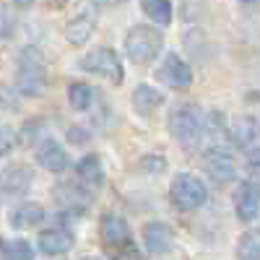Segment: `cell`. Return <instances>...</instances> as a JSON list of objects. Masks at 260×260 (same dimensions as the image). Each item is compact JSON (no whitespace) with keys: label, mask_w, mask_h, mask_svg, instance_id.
I'll use <instances>...</instances> for the list:
<instances>
[{"label":"cell","mask_w":260,"mask_h":260,"mask_svg":"<svg viewBox=\"0 0 260 260\" xmlns=\"http://www.w3.org/2000/svg\"><path fill=\"white\" fill-rule=\"evenodd\" d=\"M47 83V65L39 47H24L16 65V86L21 94H39Z\"/></svg>","instance_id":"cell-1"},{"label":"cell","mask_w":260,"mask_h":260,"mask_svg":"<svg viewBox=\"0 0 260 260\" xmlns=\"http://www.w3.org/2000/svg\"><path fill=\"white\" fill-rule=\"evenodd\" d=\"M161 47H164V34L148 24H138L133 29H127V34H125V52L138 65L156 60Z\"/></svg>","instance_id":"cell-2"},{"label":"cell","mask_w":260,"mask_h":260,"mask_svg":"<svg viewBox=\"0 0 260 260\" xmlns=\"http://www.w3.org/2000/svg\"><path fill=\"white\" fill-rule=\"evenodd\" d=\"M169 133L185 148H192L206 136V120L195 107H177V110L169 115Z\"/></svg>","instance_id":"cell-3"},{"label":"cell","mask_w":260,"mask_h":260,"mask_svg":"<svg viewBox=\"0 0 260 260\" xmlns=\"http://www.w3.org/2000/svg\"><path fill=\"white\" fill-rule=\"evenodd\" d=\"M169 195H172V201H175V206H177L180 211H198V208L208 201L206 185L195 177V175H190V172H182V175L175 177Z\"/></svg>","instance_id":"cell-4"},{"label":"cell","mask_w":260,"mask_h":260,"mask_svg":"<svg viewBox=\"0 0 260 260\" xmlns=\"http://www.w3.org/2000/svg\"><path fill=\"white\" fill-rule=\"evenodd\" d=\"M78 65L86 73H96V76L110 78L112 83H122V62H120V57H117V52L112 47H96V50H91L89 55L81 57Z\"/></svg>","instance_id":"cell-5"},{"label":"cell","mask_w":260,"mask_h":260,"mask_svg":"<svg viewBox=\"0 0 260 260\" xmlns=\"http://www.w3.org/2000/svg\"><path fill=\"white\" fill-rule=\"evenodd\" d=\"M156 78L164 81L167 86H172V89H187V86L192 83V68L177 52H169L159 65Z\"/></svg>","instance_id":"cell-6"},{"label":"cell","mask_w":260,"mask_h":260,"mask_svg":"<svg viewBox=\"0 0 260 260\" xmlns=\"http://www.w3.org/2000/svg\"><path fill=\"white\" fill-rule=\"evenodd\" d=\"M234 211L240 216V221L250 224L260 213V185L255 182H240L234 190Z\"/></svg>","instance_id":"cell-7"},{"label":"cell","mask_w":260,"mask_h":260,"mask_svg":"<svg viewBox=\"0 0 260 260\" xmlns=\"http://www.w3.org/2000/svg\"><path fill=\"white\" fill-rule=\"evenodd\" d=\"M34 159H37V164H42L47 172H55V175L65 172V169H68V164H71L68 151H65L57 141H52V138H45V141L37 146Z\"/></svg>","instance_id":"cell-8"},{"label":"cell","mask_w":260,"mask_h":260,"mask_svg":"<svg viewBox=\"0 0 260 260\" xmlns=\"http://www.w3.org/2000/svg\"><path fill=\"white\" fill-rule=\"evenodd\" d=\"M143 242L151 255H167L172 250V242H175V234H172V226L164 221H148L143 226Z\"/></svg>","instance_id":"cell-9"},{"label":"cell","mask_w":260,"mask_h":260,"mask_svg":"<svg viewBox=\"0 0 260 260\" xmlns=\"http://www.w3.org/2000/svg\"><path fill=\"white\" fill-rule=\"evenodd\" d=\"M203 169L213 182H229L234 177V172H237L232 154H226V151H221V148H213L203 156Z\"/></svg>","instance_id":"cell-10"},{"label":"cell","mask_w":260,"mask_h":260,"mask_svg":"<svg viewBox=\"0 0 260 260\" xmlns=\"http://www.w3.org/2000/svg\"><path fill=\"white\" fill-rule=\"evenodd\" d=\"M73 242H76L73 232L62 229V226L45 229V232H39V237H37V245H39V250L45 255H65L73 247Z\"/></svg>","instance_id":"cell-11"},{"label":"cell","mask_w":260,"mask_h":260,"mask_svg":"<svg viewBox=\"0 0 260 260\" xmlns=\"http://www.w3.org/2000/svg\"><path fill=\"white\" fill-rule=\"evenodd\" d=\"M31 169L24 167V164H11L8 169L0 172V190L6 195H24L29 187H31Z\"/></svg>","instance_id":"cell-12"},{"label":"cell","mask_w":260,"mask_h":260,"mask_svg":"<svg viewBox=\"0 0 260 260\" xmlns=\"http://www.w3.org/2000/svg\"><path fill=\"white\" fill-rule=\"evenodd\" d=\"M232 143L242 151L260 148V122L255 117H240L232 125Z\"/></svg>","instance_id":"cell-13"},{"label":"cell","mask_w":260,"mask_h":260,"mask_svg":"<svg viewBox=\"0 0 260 260\" xmlns=\"http://www.w3.org/2000/svg\"><path fill=\"white\" fill-rule=\"evenodd\" d=\"M102 240L110 245L112 250L130 245L133 240H130V226H127V221L122 219V216H117V213H107L104 219H102Z\"/></svg>","instance_id":"cell-14"},{"label":"cell","mask_w":260,"mask_h":260,"mask_svg":"<svg viewBox=\"0 0 260 260\" xmlns=\"http://www.w3.org/2000/svg\"><path fill=\"white\" fill-rule=\"evenodd\" d=\"M94 29H96V24H94V16H86V13H81V16L71 18V24L65 26V39H68V45L81 47V45H86V42L91 39Z\"/></svg>","instance_id":"cell-15"},{"label":"cell","mask_w":260,"mask_h":260,"mask_svg":"<svg viewBox=\"0 0 260 260\" xmlns=\"http://www.w3.org/2000/svg\"><path fill=\"white\" fill-rule=\"evenodd\" d=\"M11 226L13 229H29V226H37L45 221V208L39 203H21L11 211Z\"/></svg>","instance_id":"cell-16"},{"label":"cell","mask_w":260,"mask_h":260,"mask_svg":"<svg viewBox=\"0 0 260 260\" xmlns=\"http://www.w3.org/2000/svg\"><path fill=\"white\" fill-rule=\"evenodd\" d=\"M76 177L78 182H83L86 187H99L104 180V169H102V159L96 154H86L78 164H76Z\"/></svg>","instance_id":"cell-17"},{"label":"cell","mask_w":260,"mask_h":260,"mask_svg":"<svg viewBox=\"0 0 260 260\" xmlns=\"http://www.w3.org/2000/svg\"><path fill=\"white\" fill-rule=\"evenodd\" d=\"M161 102H164V94L159 89H154V86H148V83L138 86V89L133 91V110L143 117L151 115L156 107H161Z\"/></svg>","instance_id":"cell-18"},{"label":"cell","mask_w":260,"mask_h":260,"mask_svg":"<svg viewBox=\"0 0 260 260\" xmlns=\"http://www.w3.org/2000/svg\"><path fill=\"white\" fill-rule=\"evenodd\" d=\"M68 104L73 107L76 112L91 110V104H94V89H91L89 83H73L71 89H68Z\"/></svg>","instance_id":"cell-19"},{"label":"cell","mask_w":260,"mask_h":260,"mask_svg":"<svg viewBox=\"0 0 260 260\" xmlns=\"http://www.w3.org/2000/svg\"><path fill=\"white\" fill-rule=\"evenodd\" d=\"M141 11L159 26H167L172 21V3L169 0H146V3H141Z\"/></svg>","instance_id":"cell-20"},{"label":"cell","mask_w":260,"mask_h":260,"mask_svg":"<svg viewBox=\"0 0 260 260\" xmlns=\"http://www.w3.org/2000/svg\"><path fill=\"white\" fill-rule=\"evenodd\" d=\"M237 255H240V260H260V232L257 229H250L240 237Z\"/></svg>","instance_id":"cell-21"},{"label":"cell","mask_w":260,"mask_h":260,"mask_svg":"<svg viewBox=\"0 0 260 260\" xmlns=\"http://www.w3.org/2000/svg\"><path fill=\"white\" fill-rule=\"evenodd\" d=\"M0 257L3 260H34V250L26 240H13L0 250Z\"/></svg>","instance_id":"cell-22"},{"label":"cell","mask_w":260,"mask_h":260,"mask_svg":"<svg viewBox=\"0 0 260 260\" xmlns=\"http://www.w3.org/2000/svg\"><path fill=\"white\" fill-rule=\"evenodd\" d=\"M16 29V16L8 6H0V42L8 39Z\"/></svg>","instance_id":"cell-23"},{"label":"cell","mask_w":260,"mask_h":260,"mask_svg":"<svg viewBox=\"0 0 260 260\" xmlns=\"http://www.w3.org/2000/svg\"><path fill=\"white\" fill-rule=\"evenodd\" d=\"M18 102H21L18 86L0 83V104H3V107H11V110H18Z\"/></svg>","instance_id":"cell-24"},{"label":"cell","mask_w":260,"mask_h":260,"mask_svg":"<svg viewBox=\"0 0 260 260\" xmlns=\"http://www.w3.org/2000/svg\"><path fill=\"white\" fill-rule=\"evenodd\" d=\"M16 143H18L16 130H13V127H8V125H0V156L11 154V151L16 148Z\"/></svg>","instance_id":"cell-25"},{"label":"cell","mask_w":260,"mask_h":260,"mask_svg":"<svg viewBox=\"0 0 260 260\" xmlns=\"http://www.w3.org/2000/svg\"><path fill=\"white\" fill-rule=\"evenodd\" d=\"M112 260H146L141 252H138V247L130 242V245H125V247H117L115 250V255H112Z\"/></svg>","instance_id":"cell-26"},{"label":"cell","mask_w":260,"mask_h":260,"mask_svg":"<svg viewBox=\"0 0 260 260\" xmlns=\"http://www.w3.org/2000/svg\"><path fill=\"white\" fill-rule=\"evenodd\" d=\"M141 167H143L146 172H156V175H159V172L167 169V161H164L161 156H143V159H141Z\"/></svg>","instance_id":"cell-27"},{"label":"cell","mask_w":260,"mask_h":260,"mask_svg":"<svg viewBox=\"0 0 260 260\" xmlns=\"http://www.w3.org/2000/svg\"><path fill=\"white\" fill-rule=\"evenodd\" d=\"M247 172H250L252 177L260 180V148H255V151H250V154H247Z\"/></svg>","instance_id":"cell-28"},{"label":"cell","mask_w":260,"mask_h":260,"mask_svg":"<svg viewBox=\"0 0 260 260\" xmlns=\"http://www.w3.org/2000/svg\"><path fill=\"white\" fill-rule=\"evenodd\" d=\"M83 260H99V257H83Z\"/></svg>","instance_id":"cell-29"}]
</instances>
